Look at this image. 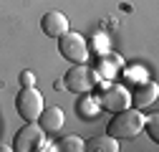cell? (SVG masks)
I'll return each instance as SVG.
<instances>
[{"label":"cell","instance_id":"14","mask_svg":"<svg viewBox=\"0 0 159 152\" xmlns=\"http://www.w3.org/2000/svg\"><path fill=\"white\" fill-rule=\"evenodd\" d=\"M20 84L23 86H35V74L33 71H23L20 74Z\"/></svg>","mask_w":159,"mask_h":152},{"label":"cell","instance_id":"5","mask_svg":"<svg viewBox=\"0 0 159 152\" xmlns=\"http://www.w3.org/2000/svg\"><path fill=\"white\" fill-rule=\"evenodd\" d=\"M43 147H46V132L35 122H28L23 129H18V135L13 140V150L18 152H30V150H43Z\"/></svg>","mask_w":159,"mask_h":152},{"label":"cell","instance_id":"11","mask_svg":"<svg viewBox=\"0 0 159 152\" xmlns=\"http://www.w3.org/2000/svg\"><path fill=\"white\" fill-rule=\"evenodd\" d=\"M61 147L63 152H84V147H86V142L81 140V137H76V135H66L63 140H61Z\"/></svg>","mask_w":159,"mask_h":152},{"label":"cell","instance_id":"12","mask_svg":"<svg viewBox=\"0 0 159 152\" xmlns=\"http://www.w3.org/2000/svg\"><path fill=\"white\" fill-rule=\"evenodd\" d=\"M144 129H147V135L154 142H159V117H157V114H152V117L144 122Z\"/></svg>","mask_w":159,"mask_h":152},{"label":"cell","instance_id":"9","mask_svg":"<svg viewBox=\"0 0 159 152\" xmlns=\"http://www.w3.org/2000/svg\"><path fill=\"white\" fill-rule=\"evenodd\" d=\"M157 97H159V86L154 81H147V84H139L131 91V104L139 109H147V107H154Z\"/></svg>","mask_w":159,"mask_h":152},{"label":"cell","instance_id":"4","mask_svg":"<svg viewBox=\"0 0 159 152\" xmlns=\"http://www.w3.org/2000/svg\"><path fill=\"white\" fill-rule=\"evenodd\" d=\"M66 89L68 91H76V94H91V89L96 86V71L86 64H76L73 69H68L66 79H63Z\"/></svg>","mask_w":159,"mask_h":152},{"label":"cell","instance_id":"8","mask_svg":"<svg viewBox=\"0 0 159 152\" xmlns=\"http://www.w3.org/2000/svg\"><path fill=\"white\" fill-rule=\"evenodd\" d=\"M38 119H41V127H43L46 135H56V132L63 129V124H66V114H63L61 107H48V109L41 112V117H38Z\"/></svg>","mask_w":159,"mask_h":152},{"label":"cell","instance_id":"3","mask_svg":"<svg viewBox=\"0 0 159 152\" xmlns=\"http://www.w3.org/2000/svg\"><path fill=\"white\" fill-rule=\"evenodd\" d=\"M15 109L25 122H38V117H41V112H43L41 91L35 86H23L18 91V97H15Z\"/></svg>","mask_w":159,"mask_h":152},{"label":"cell","instance_id":"6","mask_svg":"<svg viewBox=\"0 0 159 152\" xmlns=\"http://www.w3.org/2000/svg\"><path fill=\"white\" fill-rule=\"evenodd\" d=\"M98 104H101L106 112H121V109L131 107V91L126 86H121V84H114V86L104 89Z\"/></svg>","mask_w":159,"mask_h":152},{"label":"cell","instance_id":"2","mask_svg":"<svg viewBox=\"0 0 159 152\" xmlns=\"http://www.w3.org/2000/svg\"><path fill=\"white\" fill-rule=\"evenodd\" d=\"M58 51L66 61L71 64H86L89 61V43L81 33L76 31H66L61 38H58Z\"/></svg>","mask_w":159,"mask_h":152},{"label":"cell","instance_id":"10","mask_svg":"<svg viewBox=\"0 0 159 152\" xmlns=\"http://www.w3.org/2000/svg\"><path fill=\"white\" fill-rule=\"evenodd\" d=\"M86 152H119V140L111 135H96L86 142Z\"/></svg>","mask_w":159,"mask_h":152},{"label":"cell","instance_id":"7","mask_svg":"<svg viewBox=\"0 0 159 152\" xmlns=\"http://www.w3.org/2000/svg\"><path fill=\"white\" fill-rule=\"evenodd\" d=\"M41 28L46 36L51 38H61L66 31H71V23H68V18L61 13V10H48L43 18H41Z\"/></svg>","mask_w":159,"mask_h":152},{"label":"cell","instance_id":"1","mask_svg":"<svg viewBox=\"0 0 159 152\" xmlns=\"http://www.w3.org/2000/svg\"><path fill=\"white\" fill-rule=\"evenodd\" d=\"M144 122H147V117L142 109L126 107L121 112H114V119L109 122V135L116 140H131L144 132Z\"/></svg>","mask_w":159,"mask_h":152},{"label":"cell","instance_id":"13","mask_svg":"<svg viewBox=\"0 0 159 152\" xmlns=\"http://www.w3.org/2000/svg\"><path fill=\"white\" fill-rule=\"evenodd\" d=\"M93 102L89 99V94H86V102L81 99V102H78V114H81V117H84V114H86V117H93V114H96V109H89Z\"/></svg>","mask_w":159,"mask_h":152}]
</instances>
